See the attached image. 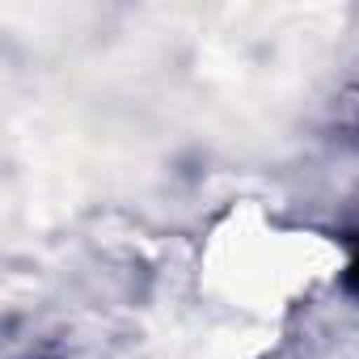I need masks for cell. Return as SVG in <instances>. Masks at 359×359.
I'll use <instances>...</instances> for the list:
<instances>
[{"mask_svg": "<svg viewBox=\"0 0 359 359\" xmlns=\"http://www.w3.org/2000/svg\"><path fill=\"white\" fill-rule=\"evenodd\" d=\"M342 283L359 296V241H355V254H351V262H346V275H342Z\"/></svg>", "mask_w": 359, "mask_h": 359, "instance_id": "cell-1", "label": "cell"}]
</instances>
